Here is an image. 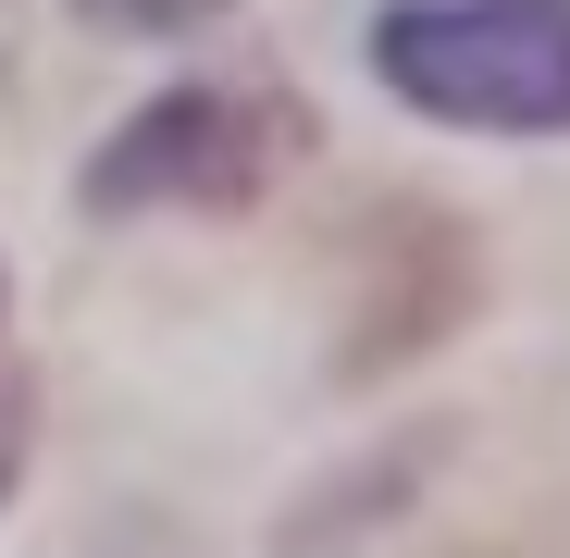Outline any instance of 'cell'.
I'll return each mask as SVG.
<instances>
[{
  "label": "cell",
  "mask_w": 570,
  "mask_h": 558,
  "mask_svg": "<svg viewBox=\"0 0 570 558\" xmlns=\"http://www.w3.org/2000/svg\"><path fill=\"white\" fill-rule=\"evenodd\" d=\"M298 149L311 112L273 87H174L87 161V212H248Z\"/></svg>",
  "instance_id": "7a4b0ae2"
},
{
  "label": "cell",
  "mask_w": 570,
  "mask_h": 558,
  "mask_svg": "<svg viewBox=\"0 0 570 558\" xmlns=\"http://www.w3.org/2000/svg\"><path fill=\"white\" fill-rule=\"evenodd\" d=\"M26 447H38V398H26V385H0V497L26 484Z\"/></svg>",
  "instance_id": "277c9868"
},
{
  "label": "cell",
  "mask_w": 570,
  "mask_h": 558,
  "mask_svg": "<svg viewBox=\"0 0 570 558\" xmlns=\"http://www.w3.org/2000/svg\"><path fill=\"white\" fill-rule=\"evenodd\" d=\"M471 311V248L446 212H372V298L347 335V372H397L410 347H434Z\"/></svg>",
  "instance_id": "3957f363"
},
{
  "label": "cell",
  "mask_w": 570,
  "mask_h": 558,
  "mask_svg": "<svg viewBox=\"0 0 570 558\" xmlns=\"http://www.w3.org/2000/svg\"><path fill=\"white\" fill-rule=\"evenodd\" d=\"M87 13H100V26H112V13H125V26H161V13H212V0H87Z\"/></svg>",
  "instance_id": "5b68a950"
},
{
  "label": "cell",
  "mask_w": 570,
  "mask_h": 558,
  "mask_svg": "<svg viewBox=\"0 0 570 558\" xmlns=\"http://www.w3.org/2000/svg\"><path fill=\"white\" fill-rule=\"evenodd\" d=\"M372 75L434 125L558 137L570 125V0H397L372 26Z\"/></svg>",
  "instance_id": "6da1fadb"
}]
</instances>
